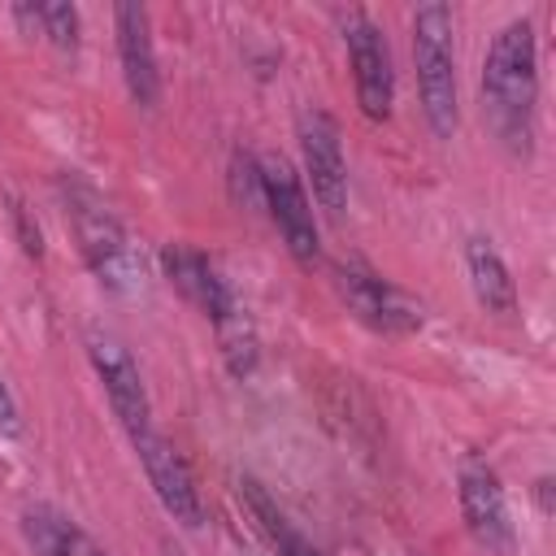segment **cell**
<instances>
[{
	"mask_svg": "<svg viewBox=\"0 0 556 556\" xmlns=\"http://www.w3.org/2000/svg\"><path fill=\"white\" fill-rule=\"evenodd\" d=\"M343 22V43H348V61H352V87H356V104L369 122H387L391 104H395V65H391V48L387 35L365 17V13H339Z\"/></svg>",
	"mask_w": 556,
	"mask_h": 556,
	"instance_id": "8992f818",
	"label": "cell"
},
{
	"mask_svg": "<svg viewBox=\"0 0 556 556\" xmlns=\"http://www.w3.org/2000/svg\"><path fill=\"white\" fill-rule=\"evenodd\" d=\"M22 539L35 556H109L74 517H65L52 504L22 508Z\"/></svg>",
	"mask_w": 556,
	"mask_h": 556,
	"instance_id": "7c38bea8",
	"label": "cell"
},
{
	"mask_svg": "<svg viewBox=\"0 0 556 556\" xmlns=\"http://www.w3.org/2000/svg\"><path fill=\"white\" fill-rule=\"evenodd\" d=\"M456 495H460V517L469 526V534L478 539V547H486L491 556H513V517H508V495L500 473L482 460V456H465L456 469Z\"/></svg>",
	"mask_w": 556,
	"mask_h": 556,
	"instance_id": "ba28073f",
	"label": "cell"
},
{
	"mask_svg": "<svg viewBox=\"0 0 556 556\" xmlns=\"http://www.w3.org/2000/svg\"><path fill=\"white\" fill-rule=\"evenodd\" d=\"M161 269H165V278L178 287V295L191 300L204 317H213V313L222 308V300L230 295V287H226V278L213 269V261H208L204 252L187 248V243H165V248H161Z\"/></svg>",
	"mask_w": 556,
	"mask_h": 556,
	"instance_id": "4fadbf2b",
	"label": "cell"
},
{
	"mask_svg": "<svg viewBox=\"0 0 556 556\" xmlns=\"http://www.w3.org/2000/svg\"><path fill=\"white\" fill-rule=\"evenodd\" d=\"M334 291L348 304L356 321H365L378 334H413L421 330V304L400 291L395 282L361 269V265H339L334 269Z\"/></svg>",
	"mask_w": 556,
	"mask_h": 556,
	"instance_id": "9c48e42d",
	"label": "cell"
},
{
	"mask_svg": "<svg viewBox=\"0 0 556 556\" xmlns=\"http://www.w3.org/2000/svg\"><path fill=\"white\" fill-rule=\"evenodd\" d=\"M256 169H261V204L269 208L287 252L300 261V265H313L317 252H321V230H317V217H313V200L300 182V174L291 169L287 156L278 152H265L256 156Z\"/></svg>",
	"mask_w": 556,
	"mask_h": 556,
	"instance_id": "5b68a950",
	"label": "cell"
},
{
	"mask_svg": "<svg viewBox=\"0 0 556 556\" xmlns=\"http://www.w3.org/2000/svg\"><path fill=\"white\" fill-rule=\"evenodd\" d=\"M534 104H539V48L534 26L526 17L500 26L482 61V113L495 139L526 156L534 139Z\"/></svg>",
	"mask_w": 556,
	"mask_h": 556,
	"instance_id": "6da1fadb",
	"label": "cell"
},
{
	"mask_svg": "<svg viewBox=\"0 0 556 556\" xmlns=\"http://www.w3.org/2000/svg\"><path fill=\"white\" fill-rule=\"evenodd\" d=\"M65 213H70V226H74V239H78V252L83 261L91 265V274L113 291V295H143L148 291V265H143V252L130 243L126 226L113 217V208L78 178L65 182Z\"/></svg>",
	"mask_w": 556,
	"mask_h": 556,
	"instance_id": "7a4b0ae2",
	"label": "cell"
},
{
	"mask_svg": "<svg viewBox=\"0 0 556 556\" xmlns=\"http://www.w3.org/2000/svg\"><path fill=\"white\" fill-rule=\"evenodd\" d=\"M17 430V400L9 391V382L0 378V434H13Z\"/></svg>",
	"mask_w": 556,
	"mask_h": 556,
	"instance_id": "d6986e66",
	"label": "cell"
},
{
	"mask_svg": "<svg viewBox=\"0 0 556 556\" xmlns=\"http://www.w3.org/2000/svg\"><path fill=\"white\" fill-rule=\"evenodd\" d=\"M213 330H217V348H222V361L235 378H248L261 361V339H256V321L248 317V308L235 300V291L222 300V308L208 317Z\"/></svg>",
	"mask_w": 556,
	"mask_h": 556,
	"instance_id": "9a60e30c",
	"label": "cell"
},
{
	"mask_svg": "<svg viewBox=\"0 0 556 556\" xmlns=\"http://www.w3.org/2000/svg\"><path fill=\"white\" fill-rule=\"evenodd\" d=\"M465 269H469V287H473V295H478V304L486 313H495V317H513L517 313V282H513L504 256L486 239H469Z\"/></svg>",
	"mask_w": 556,
	"mask_h": 556,
	"instance_id": "5bb4252c",
	"label": "cell"
},
{
	"mask_svg": "<svg viewBox=\"0 0 556 556\" xmlns=\"http://www.w3.org/2000/svg\"><path fill=\"white\" fill-rule=\"evenodd\" d=\"M295 139H300L304 178L313 187L317 208L330 222H343V208H348V161H343V143H339L334 117L326 109H304L295 117Z\"/></svg>",
	"mask_w": 556,
	"mask_h": 556,
	"instance_id": "52a82bcc",
	"label": "cell"
},
{
	"mask_svg": "<svg viewBox=\"0 0 556 556\" xmlns=\"http://www.w3.org/2000/svg\"><path fill=\"white\" fill-rule=\"evenodd\" d=\"M413 65H417V96L426 126L439 139L456 135L460 104H456V48H452V9L430 0L413 13Z\"/></svg>",
	"mask_w": 556,
	"mask_h": 556,
	"instance_id": "3957f363",
	"label": "cell"
},
{
	"mask_svg": "<svg viewBox=\"0 0 556 556\" xmlns=\"http://www.w3.org/2000/svg\"><path fill=\"white\" fill-rule=\"evenodd\" d=\"M130 443H135V452H139V460H143V473H148V482H152L161 508H165L178 526H187V530L204 526V500H200V486H195V473H191L187 456H182L156 426L143 430V434H135Z\"/></svg>",
	"mask_w": 556,
	"mask_h": 556,
	"instance_id": "30bf717a",
	"label": "cell"
},
{
	"mask_svg": "<svg viewBox=\"0 0 556 556\" xmlns=\"http://www.w3.org/2000/svg\"><path fill=\"white\" fill-rule=\"evenodd\" d=\"M83 348H87V361L109 395V408L113 417L122 421V430L135 439L143 430H152V404H148V387H143V374L126 348V339L109 326H87L83 334Z\"/></svg>",
	"mask_w": 556,
	"mask_h": 556,
	"instance_id": "277c9868",
	"label": "cell"
},
{
	"mask_svg": "<svg viewBox=\"0 0 556 556\" xmlns=\"http://www.w3.org/2000/svg\"><path fill=\"white\" fill-rule=\"evenodd\" d=\"M13 222H17V235H22V248H26V256H43V243H39V226H30V213H26V204H17V208H13Z\"/></svg>",
	"mask_w": 556,
	"mask_h": 556,
	"instance_id": "ac0fdd59",
	"label": "cell"
},
{
	"mask_svg": "<svg viewBox=\"0 0 556 556\" xmlns=\"http://www.w3.org/2000/svg\"><path fill=\"white\" fill-rule=\"evenodd\" d=\"M113 30H117V61L126 91L139 109H156L161 100V70H156V43H152V17L143 4H117L113 9Z\"/></svg>",
	"mask_w": 556,
	"mask_h": 556,
	"instance_id": "8fae6325",
	"label": "cell"
},
{
	"mask_svg": "<svg viewBox=\"0 0 556 556\" xmlns=\"http://www.w3.org/2000/svg\"><path fill=\"white\" fill-rule=\"evenodd\" d=\"M17 17L35 22L39 35L48 43H56L61 52H74L78 48V9L74 4H61V0H52V4H26V9H17Z\"/></svg>",
	"mask_w": 556,
	"mask_h": 556,
	"instance_id": "2e32d148",
	"label": "cell"
},
{
	"mask_svg": "<svg viewBox=\"0 0 556 556\" xmlns=\"http://www.w3.org/2000/svg\"><path fill=\"white\" fill-rule=\"evenodd\" d=\"M230 182H235V195L239 204H261V169H256V156L252 152H235L230 156ZM265 208V204H261Z\"/></svg>",
	"mask_w": 556,
	"mask_h": 556,
	"instance_id": "e0dca14e",
	"label": "cell"
}]
</instances>
